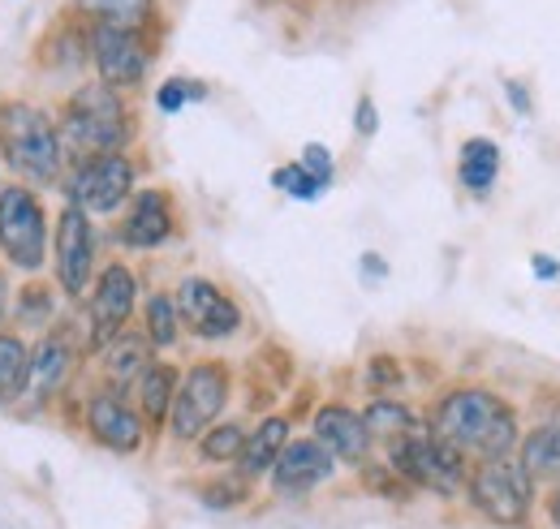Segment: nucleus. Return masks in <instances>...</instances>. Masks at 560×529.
I'll return each instance as SVG.
<instances>
[{
  "instance_id": "obj_16",
  "label": "nucleus",
  "mask_w": 560,
  "mask_h": 529,
  "mask_svg": "<svg viewBox=\"0 0 560 529\" xmlns=\"http://www.w3.org/2000/svg\"><path fill=\"white\" fill-rule=\"evenodd\" d=\"M173 224H177L173 199L164 190H139L130 215L121 220V242L130 250H155V246H164L173 237Z\"/></svg>"
},
{
  "instance_id": "obj_18",
  "label": "nucleus",
  "mask_w": 560,
  "mask_h": 529,
  "mask_svg": "<svg viewBox=\"0 0 560 529\" xmlns=\"http://www.w3.org/2000/svg\"><path fill=\"white\" fill-rule=\"evenodd\" d=\"M289 444V418H264L255 431H246V444L237 452V473L250 482V478H264L272 465H277L280 448Z\"/></svg>"
},
{
  "instance_id": "obj_36",
  "label": "nucleus",
  "mask_w": 560,
  "mask_h": 529,
  "mask_svg": "<svg viewBox=\"0 0 560 529\" xmlns=\"http://www.w3.org/2000/svg\"><path fill=\"white\" fill-rule=\"evenodd\" d=\"M530 271H535L539 280H557V275H560V263L552 259V255H535V259H530Z\"/></svg>"
},
{
  "instance_id": "obj_21",
  "label": "nucleus",
  "mask_w": 560,
  "mask_h": 529,
  "mask_svg": "<svg viewBox=\"0 0 560 529\" xmlns=\"http://www.w3.org/2000/svg\"><path fill=\"white\" fill-rule=\"evenodd\" d=\"M177 384H182V375H177V366H168V362H151L139 375V418L147 426H164V422H168Z\"/></svg>"
},
{
  "instance_id": "obj_35",
  "label": "nucleus",
  "mask_w": 560,
  "mask_h": 529,
  "mask_svg": "<svg viewBox=\"0 0 560 529\" xmlns=\"http://www.w3.org/2000/svg\"><path fill=\"white\" fill-rule=\"evenodd\" d=\"M353 130L362 133V138H371V133L380 130V113H375V99H371V95L358 99V108H353Z\"/></svg>"
},
{
  "instance_id": "obj_5",
  "label": "nucleus",
  "mask_w": 560,
  "mask_h": 529,
  "mask_svg": "<svg viewBox=\"0 0 560 529\" xmlns=\"http://www.w3.org/2000/svg\"><path fill=\"white\" fill-rule=\"evenodd\" d=\"M388 469L410 486L431 491L440 499H457L466 491V457H457L448 444H440L427 426H415L388 444Z\"/></svg>"
},
{
  "instance_id": "obj_33",
  "label": "nucleus",
  "mask_w": 560,
  "mask_h": 529,
  "mask_svg": "<svg viewBox=\"0 0 560 529\" xmlns=\"http://www.w3.org/2000/svg\"><path fill=\"white\" fill-rule=\"evenodd\" d=\"M362 478H366V486H371V491H380L384 499H397V504H401V499L410 495V486H406V482H401V478H397V473H393L388 465H375V469H362Z\"/></svg>"
},
{
  "instance_id": "obj_17",
  "label": "nucleus",
  "mask_w": 560,
  "mask_h": 529,
  "mask_svg": "<svg viewBox=\"0 0 560 529\" xmlns=\"http://www.w3.org/2000/svg\"><path fill=\"white\" fill-rule=\"evenodd\" d=\"M100 362H104V379L126 392L130 384H139V375L151 366V340L126 328L117 340H108V344L100 349Z\"/></svg>"
},
{
  "instance_id": "obj_38",
  "label": "nucleus",
  "mask_w": 560,
  "mask_h": 529,
  "mask_svg": "<svg viewBox=\"0 0 560 529\" xmlns=\"http://www.w3.org/2000/svg\"><path fill=\"white\" fill-rule=\"evenodd\" d=\"M548 521L552 529H560V478L552 482V495H548Z\"/></svg>"
},
{
  "instance_id": "obj_3",
  "label": "nucleus",
  "mask_w": 560,
  "mask_h": 529,
  "mask_svg": "<svg viewBox=\"0 0 560 529\" xmlns=\"http://www.w3.org/2000/svg\"><path fill=\"white\" fill-rule=\"evenodd\" d=\"M0 155L26 181H39V186L61 181V164H66L61 133H57V121L35 104H22V99L0 104Z\"/></svg>"
},
{
  "instance_id": "obj_4",
  "label": "nucleus",
  "mask_w": 560,
  "mask_h": 529,
  "mask_svg": "<svg viewBox=\"0 0 560 529\" xmlns=\"http://www.w3.org/2000/svg\"><path fill=\"white\" fill-rule=\"evenodd\" d=\"M466 499L491 526L526 529L535 513V482L517 457H491L466 473Z\"/></svg>"
},
{
  "instance_id": "obj_15",
  "label": "nucleus",
  "mask_w": 560,
  "mask_h": 529,
  "mask_svg": "<svg viewBox=\"0 0 560 529\" xmlns=\"http://www.w3.org/2000/svg\"><path fill=\"white\" fill-rule=\"evenodd\" d=\"M315 439L332 452V461L366 465L371 452V435L362 426V413H353L350 404H324L315 413Z\"/></svg>"
},
{
  "instance_id": "obj_28",
  "label": "nucleus",
  "mask_w": 560,
  "mask_h": 529,
  "mask_svg": "<svg viewBox=\"0 0 560 529\" xmlns=\"http://www.w3.org/2000/svg\"><path fill=\"white\" fill-rule=\"evenodd\" d=\"M272 186H277V190H284L289 199H302V202L319 199V195L328 190V186H319V181H315V177H311V173H306V168H302L298 160L272 173Z\"/></svg>"
},
{
  "instance_id": "obj_13",
  "label": "nucleus",
  "mask_w": 560,
  "mask_h": 529,
  "mask_svg": "<svg viewBox=\"0 0 560 529\" xmlns=\"http://www.w3.org/2000/svg\"><path fill=\"white\" fill-rule=\"evenodd\" d=\"M268 473H272V491L277 495L298 499V495H311L319 482H328L337 473V461L319 439H289Z\"/></svg>"
},
{
  "instance_id": "obj_19",
  "label": "nucleus",
  "mask_w": 560,
  "mask_h": 529,
  "mask_svg": "<svg viewBox=\"0 0 560 529\" xmlns=\"http://www.w3.org/2000/svg\"><path fill=\"white\" fill-rule=\"evenodd\" d=\"M517 461L530 473V482H557L560 478V422H539L517 439Z\"/></svg>"
},
{
  "instance_id": "obj_37",
  "label": "nucleus",
  "mask_w": 560,
  "mask_h": 529,
  "mask_svg": "<svg viewBox=\"0 0 560 529\" xmlns=\"http://www.w3.org/2000/svg\"><path fill=\"white\" fill-rule=\"evenodd\" d=\"M509 104H513L522 117L530 113V95H526V86H522V82H509Z\"/></svg>"
},
{
  "instance_id": "obj_31",
  "label": "nucleus",
  "mask_w": 560,
  "mask_h": 529,
  "mask_svg": "<svg viewBox=\"0 0 560 529\" xmlns=\"http://www.w3.org/2000/svg\"><path fill=\"white\" fill-rule=\"evenodd\" d=\"M199 495H203L208 508H237L246 499V478L237 473V478H224V482H208Z\"/></svg>"
},
{
  "instance_id": "obj_25",
  "label": "nucleus",
  "mask_w": 560,
  "mask_h": 529,
  "mask_svg": "<svg viewBox=\"0 0 560 529\" xmlns=\"http://www.w3.org/2000/svg\"><path fill=\"white\" fill-rule=\"evenodd\" d=\"M31 388V349L22 336L0 331V400H18Z\"/></svg>"
},
{
  "instance_id": "obj_40",
  "label": "nucleus",
  "mask_w": 560,
  "mask_h": 529,
  "mask_svg": "<svg viewBox=\"0 0 560 529\" xmlns=\"http://www.w3.org/2000/svg\"><path fill=\"white\" fill-rule=\"evenodd\" d=\"M4 310H9V280H4V271H0V319H4Z\"/></svg>"
},
{
  "instance_id": "obj_14",
  "label": "nucleus",
  "mask_w": 560,
  "mask_h": 529,
  "mask_svg": "<svg viewBox=\"0 0 560 529\" xmlns=\"http://www.w3.org/2000/svg\"><path fill=\"white\" fill-rule=\"evenodd\" d=\"M86 426H91V435L108 452H121V457L126 452H139L142 439H147V422H142L139 409L121 397L117 388L95 392V397L86 400Z\"/></svg>"
},
{
  "instance_id": "obj_26",
  "label": "nucleus",
  "mask_w": 560,
  "mask_h": 529,
  "mask_svg": "<svg viewBox=\"0 0 560 529\" xmlns=\"http://www.w3.org/2000/svg\"><path fill=\"white\" fill-rule=\"evenodd\" d=\"M142 324H147L142 336L151 340V349H168V344H177V336H182L177 302H173L168 293H151L147 306H142Z\"/></svg>"
},
{
  "instance_id": "obj_8",
  "label": "nucleus",
  "mask_w": 560,
  "mask_h": 529,
  "mask_svg": "<svg viewBox=\"0 0 560 529\" xmlns=\"http://www.w3.org/2000/svg\"><path fill=\"white\" fill-rule=\"evenodd\" d=\"M130 195H135V160L126 151L73 164L70 181H66L70 207L86 211V215H113Z\"/></svg>"
},
{
  "instance_id": "obj_10",
  "label": "nucleus",
  "mask_w": 560,
  "mask_h": 529,
  "mask_svg": "<svg viewBox=\"0 0 560 529\" xmlns=\"http://www.w3.org/2000/svg\"><path fill=\"white\" fill-rule=\"evenodd\" d=\"M52 250H57V280L70 297H86L91 289V271H95V228L91 215L78 207H61L57 215V233H52Z\"/></svg>"
},
{
  "instance_id": "obj_1",
  "label": "nucleus",
  "mask_w": 560,
  "mask_h": 529,
  "mask_svg": "<svg viewBox=\"0 0 560 529\" xmlns=\"http://www.w3.org/2000/svg\"><path fill=\"white\" fill-rule=\"evenodd\" d=\"M427 431L448 444L457 457H513L517 439H522V422L517 409L491 388H453L435 400Z\"/></svg>"
},
{
  "instance_id": "obj_32",
  "label": "nucleus",
  "mask_w": 560,
  "mask_h": 529,
  "mask_svg": "<svg viewBox=\"0 0 560 529\" xmlns=\"http://www.w3.org/2000/svg\"><path fill=\"white\" fill-rule=\"evenodd\" d=\"M319 186H332V177H337V164H332V151L324 146V142H306L302 146V160H298Z\"/></svg>"
},
{
  "instance_id": "obj_6",
  "label": "nucleus",
  "mask_w": 560,
  "mask_h": 529,
  "mask_svg": "<svg viewBox=\"0 0 560 529\" xmlns=\"http://www.w3.org/2000/svg\"><path fill=\"white\" fill-rule=\"evenodd\" d=\"M229 392H233V375L224 362H199L182 375L177 384V397H173V409H168V431L173 439L190 444L199 439L208 426H215V418L224 413L229 404Z\"/></svg>"
},
{
  "instance_id": "obj_7",
  "label": "nucleus",
  "mask_w": 560,
  "mask_h": 529,
  "mask_svg": "<svg viewBox=\"0 0 560 529\" xmlns=\"http://www.w3.org/2000/svg\"><path fill=\"white\" fill-rule=\"evenodd\" d=\"M0 255L22 271H39L48 259V215L26 186H0Z\"/></svg>"
},
{
  "instance_id": "obj_27",
  "label": "nucleus",
  "mask_w": 560,
  "mask_h": 529,
  "mask_svg": "<svg viewBox=\"0 0 560 529\" xmlns=\"http://www.w3.org/2000/svg\"><path fill=\"white\" fill-rule=\"evenodd\" d=\"M242 444H246V426L242 422H215L199 435V457L211 465H229L237 461Z\"/></svg>"
},
{
  "instance_id": "obj_23",
  "label": "nucleus",
  "mask_w": 560,
  "mask_h": 529,
  "mask_svg": "<svg viewBox=\"0 0 560 529\" xmlns=\"http://www.w3.org/2000/svg\"><path fill=\"white\" fill-rule=\"evenodd\" d=\"M73 9L82 17H91V26H121V31H139L151 22L155 0H73Z\"/></svg>"
},
{
  "instance_id": "obj_24",
  "label": "nucleus",
  "mask_w": 560,
  "mask_h": 529,
  "mask_svg": "<svg viewBox=\"0 0 560 529\" xmlns=\"http://www.w3.org/2000/svg\"><path fill=\"white\" fill-rule=\"evenodd\" d=\"M362 426H366V435H371V444L375 439H384V444H393L397 435H406V431H415L419 426V418H415V409L406 404V400H393V397H375L366 409H362Z\"/></svg>"
},
{
  "instance_id": "obj_22",
  "label": "nucleus",
  "mask_w": 560,
  "mask_h": 529,
  "mask_svg": "<svg viewBox=\"0 0 560 529\" xmlns=\"http://www.w3.org/2000/svg\"><path fill=\"white\" fill-rule=\"evenodd\" d=\"M457 177L470 195H488L500 177V146L491 138H470L462 146V160H457Z\"/></svg>"
},
{
  "instance_id": "obj_11",
  "label": "nucleus",
  "mask_w": 560,
  "mask_h": 529,
  "mask_svg": "<svg viewBox=\"0 0 560 529\" xmlns=\"http://www.w3.org/2000/svg\"><path fill=\"white\" fill-rule=\"evenodd\" d=\"M91 61L100 69V82L113 91H130L147 78L151 52L139 31L121 26H91Z\"/></svg>"
},
{
  "instance_id": "obj_29",
  "label": "nucleus",
  "mask_w": 560,
  "mask_h": 529,
  "mask_svg": "<svg viewBox=\"0 0 560 529\" xmlns=\"http://www.w3.org/2000/svg\"><path fill=\"white\" fill-rule=\"evenodd\" d=\"M208 95V86L203 82H190V78H168L160 91H155V104H160V113H182L190 99H203Z\"/></svg>"
},
{
  "instance_id": "obj_20",
  "label": "nucleus",
  "mask_w": 560,
  "mask_h": 529,
  "mask_svg": "<svg viewBox=\"0 0 560 529\" xmlns=\"http://www.w3.org/2000/svg\"><path fill=\"white\" fill-rule=\"evenodd\" d=\"M70 366H73L70 340H66L61 331L44 336V340L31 349V388H35L39 397H52V392H61V384L70 379Z\"/></svg>"
},
{
  "instance_id": "obj_2",
  "label": "nucleus",
  "mask_w": 560,
  "mask_h": 529,
  "mask_svg": "<svg viewBox=\"0 0 560 529\" xmlns=\"http://www.w3.org/2000/svg\"><path fill=\"white\" fill-rule=\"evenodd\" d=\"M57 133H61V146L82 164V160H95V155L126 151V142L135 138V117H130L121 91L95 82V86H78L66 99Z\"/></svg>"
},
{
  "instance_id": "obj_30",
  "label": "nucleus",
  "mask_w": 560,
  "mask_h": 529,
  "mask_svg": "<svg viewBox=\"0 0 560 529\" xmlns=\"http://www.w3.org/2000/svg\"><path fill=\"white\" fill-rule=\"evenodd\" d=\"M18 319L22 324H52V293L44 284H31L18 293Z\"/></svg>"
},
{
  "instance_id": "obj_34",
  "label": "nucleus",
  "mask_w": 560,
  "mask_h": 529,
  "mask_svg": "<svg viewBox=\"0 0 560 529\" xmlns=\"http://www.w3.org/2000/svg\"><path fill=\"white\" fill-rule=\"evenodd\" d=\"M366 379H371V388H393V384L401 379V366H397L393 357H371Z\"/></svg>"
},
{
  "instance_id": "obj_39",
  "label": "nucleus",
  "mask_w": 560,
  "mask_h": 529,
  "mask_svg": "<svg viewBox=\"0 0 560 529\" xmlns=\"http://www.w3.org/2000/svg\"><path fill=\"white\" fill-rule=\"evenodd\" d=\"M362 267H366L371 275H384V271H388V267L380 263V255H362Z\"/></svg>"
},
{
  "instance_id": "obj_12",
  "label": "nucleus",
  "mask_w": 560,
  "mask_h": 529,
  "mask_svg": "<svg viewBox=\"0 0 560 529\" xmlns=\"http://www.w3.org/2000/svg\"><path fill=\"white\" fill-rule=\"evenodd\" d=\"M173 302H177V319L195 336H203V340H224V336H233V331L242 328L237 302L224 289H215L211 280H203V275L182 280Z\"/></svg>"
},
{
  "instance_id": "obj_9",
  "label": "nucleus",
  "mask_w": 560,
  "mask_h": 529,
  "mask_svg": "<svg viewBox=\"0 0 560 529\" xmlns=\"http://www.w3.org/2000/svg\"><path fill=\"white\" fill-rule=\"evenodd\" d=\"M139 302V280L126 263H108L100 271L91 302H86V353H100L108 340H117Z\"/></svg>"
}]
</instances>
